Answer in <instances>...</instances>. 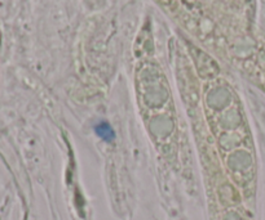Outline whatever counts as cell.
Listing matches in <instances>:
<instances>
[{
	"label": "cell",
	"mask_w": 265,
	"mask_h": 220,
	"mask_svg": "<svg viewBox=\"0 0 265 220\" xmlns=\"http://www.w3.org/2000/svg\"><path fill=\"white\" fill-rule=\"evenodd\" d=\"M95 132L96 134L101 138L102 141L110 142L114 139V130L111 129L110 124H108V122H100V124H97L95 126Z\"/></svg>",
	"instance_id": "cell-1"
}]
</instances>
